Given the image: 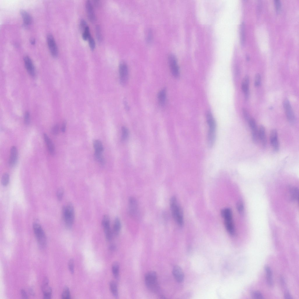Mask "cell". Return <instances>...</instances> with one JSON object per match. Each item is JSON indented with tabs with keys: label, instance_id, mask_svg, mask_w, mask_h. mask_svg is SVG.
<instances>
[{
	"label": "cell",
	"instance_id": "cell-8",
	"mask_svg": "<svg viewBox=\"0 0 299 299\" xmlns=\"http://www.w3.org/2000/svg\"><path fill=\"white\" fill-rule=\"evenodd\" d=\"M119 80L122 85H125L127 83L129 77V71L127 65L122 63L119 67Z\"/></svg>",
	"mask_w": 299,
	"mask_h": 299
},
{
	"label": "cell",
	"instance_id": "cell-35",
	"mask_svg": "<svg viewBox=\"0 0 299 299\" xmlns=\"http://www.w3.org/2000/svg\"><path fill=\"white\" fill-rule=\"evenodd\" d=\"M9 181V176L7 173H5L3 174L2 178V183L4 186L8 185Z\"/></svg>",
	"mask_w": 299,
	"mask_h": 299
},
{
	"label": "cell",
	"instance_id": "cell-24",
	"mask_svg": "<svg viewBox=\"0 0 299 299\" xmlns=\"http://www.w3.org/2000/svg\"><path fill=\"white\" fill-rule=\"evenodd\" d=\"M221 215L224 220L233 219L232 213L230 208L223 209L221 211Z\"/></svg>",
	"mask_w": 299,
	"mask_h": 299
},
{
	"label": "cell",
	"instance_id": "cell-21",
	"mask_svg": "<svg viewBox=\"0 0 299 299\" xmlns=\"http://www.w3.org/2000/svg\"><path fill=\"white\" fill-rule=\"evenodd\" d=\"M259 140L261 141L262 145L265 147L267 144V139L265 134V129L264 127L261 125L259 129Z\"/></svg>",
	"mask_w": 299,
	"mask_h": 299
},
{
	"label": "cell",
	"instance_id": "cell-30",
	"mask_svg": "<svg viewBox=\"0 0 299 299\" xmlns=\"http://www.w3.org/2000/svg\"><path fill=\"white\" fill-rule=\"evenodd\" d=\"M251 137L254 143H258L259 140L258 128L251 129Z\"/></svg>",
	"mask_w": 299,
	"mask_h": 299
},
{
	"label": "cell",
	"instance_id": "cell-34",
	"mask_svg": "<svg viewBox=\"0 0 299 299\" xmlns=\"http://www.w3.org/2000/svg\"><path fill=\"white\" fill-rule=\"evenodd\" d=\"M62 298L63 299H70L71 298L70 292L69 288L66 287L64 289L62 295Z\"/></svg>",
	"mask_w": 299,
	"mask_h": 299
},
{
	"label": "cell",
	"instance_id": "cell-44",
	"mask_svg": "<svg viewBox=\"0 0 299 299\" xmlns=\"http://www.w3.org/2000/svg\"><path fill=\"white\" fill-rule=\"evenodd\" d=\"M252 296L254 298L262 299L263 296L262 294L259 292L256 291L253 292L252 294Z\"/></svg>",
	"mask_w": 299,
	"mask_h": 299
},
{
	"label": "cell",
	"instance_id": "cell-28",
	"mask_svg": "<svg viewBox=\"0 0 299 299\" xmlns=\"http://www.w3.org/2000/svg\"><path fill=\"white\" fill-rule=\"evenodd\" d=\"M110 289L113 295L115 297L118 296V292L117 286L116 282L114 281H111L110 284Z\"/></svg>",
	"mask_w": 299,
	"mask_h": 299
},
{
	"label": "cell",
	"instance_id": "cell-46",
	"mask_svg": "<svg viewBox=\"0 0 299 299\" xmlns=\"http://www.w3.org/2000/svg\"><path fill=\"white\" fill-rule=\"evenodd\" d=\"M243 113L245 120L248 122L251 118L248 112L246 109L243 108Z\"/></svg>",
	"mask_w": 299,
	"mask_h": 299
},
{
	"label": "cell",
	"instance_id": "cell-56",
	"mask_svg": "<svg viewBox=\"0 0 299 299\" xmlns=\"http://www.w3.org/2000/svg\"><path fill=\"white\" fill-rule=\"evenodd\" d=\"M115 246L113 245H111L109 247L110 250L112 251H113L115 250Z\"/></svg>",
	"mask_w": 299,
	"mask_h": 299
},
{
	"label": "cell",
	"instance_id": "cell-33",
	"mask_svg": "<svg viewBox=\"0 0 299 299\" xmlns=\"http://www.w3.org/2000/svg\"><path fill=\"white\" fill-rule=\"evenodd\" d=\"M91 36L89 28L88 26H87L83 31L82 34V39L85 41L87 40Z\"/></svg>",
	"mask_w": 299,
	"mask_h": 299
},
{
	"label": "cell",
	"instance_id": "cell-48",
	"mask_svg": "<svg viewBox=\"0 0 299 299\" xmlns=\"http://www.w3.org/2000/svg\"><path fill=\"white\" fill-rule=\"evenodd\" d=\"M24 121L26 125H29L30 123V115L28 112L25 113L24 117Z\"/></svg>",
	"mask_w": 299,
	"mask_h": 299
},
{
	"label": "cell",
	"instance_id": "cell-10",
	"mask_svg": "<svg viewBox=\"0 0 299 299\" xmlns=\"http://www.w3.org/2000/svg\"><path fill=\"white\" fill-rule=\"evenodd\" d=\"M128 203L129 214L132 217H136L138 211V205L137 200L133 197H131L129 199Z\"/></svg>",
	"mask_w": 299,
	"mask_h": 299
},
{
	"label": "cell",
	"instance_id": "cell-42",
	"mask_svg": "<svg viewBox=\"0 0 299 299\" xmlns=\"http://www.w3.org/2000/svg\"><path fill=\"white\" fill-rule=\"evenodd\" d=\"M68 268L69 271L71 274L74 273V262L73 259H71L69 261L68 263Z\"/></svg>",
	"mask_w": 299,
	"mask_h": 299
},
{
	"label": "cell",
	"instance_id": "cell-12",
	"mask_svg": "<svg viewBox=\"0 0 299 299\" xmlns=\"http://www.w3.org/2000/svg\"><path fill=\"white\" fill-rule=\"evenodd\" d=\"M23 60L25 68L28 73L32 77H35V68L31 59L28 56H25L24 57Z\"/></svg>",
	"mask_w": 299,
	"mask_h": 299
},
{
	"label": "cell",
	"instance_id": "cell-5",
	"mask_svg": "<svg viewBox=\"0 0 299 299\" xmlns=\"http://www.w3.org/2000/svg\"><path fill=\"white\" fill-rule=\"evenodd\" d=\"M33 228L38 246L41 249H44L46 247L47 245V238L45 233L41 226L37 223L33 224Z\"/></svg>",
	"mask_w": 299,
	"mask_h": 299
},
{
	"label": "cell",
	"instance_id": "cell-43",
	"mask_svg": "<svg viewBox=\"0 0 299 299\" xmlns=\"http://www.w3.org/2000/svg\"><path fill=\"white\" fill-rule=\"evenodd\" d=\"M261 77L260 74L259 73L257 74L255 76V85L256 87L259 86L261 84Z\"/></svg>",
	"mask_w": 299,
	"mask_h": 299
},
{
	"label": "cell",
	"instance_id": "cell-31",
	"mask_svg": "<svg viewBox=\"0 0 299 299\" xmlns=\"http://www.w3.org/2000/svg\"><path fill=\"white\" fill-rule=\"evenodd\" d=\"M290 193L291 198L295 201H297L298 199V189L294 187H292L290 189Z\"/></svg>",
	"mask_w": 299,
	"mask_h": 299
},
{
	"label": "cell",
	"instance_id": "cell-22",
	"mask_svg": "<svg viewBox=\"0 0 299 299\" xmlns=\"http://www.w3.org/2000/svg\"><path fill=\"white\" fill-rule=\"evenodd\" d=\"M20 13L23 18L24 24L25 25H31L32 22V19L30 15L24 10H21Z\"/></svg>",
	"mask_w": 299,
	"mask_h": 299
},
{
	"label": "cell",
	"instance_id": "cell-50",
	"mask_svg": "<svg viewBox=\"0 0 299 299\" xmlns=\"http://www.w3.org/2000/svg\"><path fill=\"white\" fill-rule=\"evenodd\" d=\"M237 208L238 211L241 213L243 210V206L242 203L241 202H238L237 204Z\"/></svg>",
	"mask_w": 299,
	"mask_h": 299
},
{
	"label": "cell",
	"instance_id": "cell-52",
	"mask_svg": "<svg viewBox=\"0 0 299 299\" xmlns=\"http://www.w3.org/2000/svg\"><path fill=\"white\" fill-rule=\"evenodd\" d=\"M152 34L151 32H149L147 35V40L149 42H150L152 40Z\"/></svg>",
	"mask_w": 299,
	"mask_h": 299
},
{
	"label": "cell",
	"instance_id": "cell-15",
	"mask_svg": "<svg viewBox=\"0 0 299 299\" xmlns=\"http://www.w3.org/2000/svg\"><path fill=\"white\" fill-rule=\"evenodd\" d=\"M86 8L88 19L91 22H94L96 21V16L93 5L90 1H86Z\"/></svg>",
	"mask_w": 299,
	"mask_h": 299
},
{
	"label": "cell",
	"instance_id": "cell-40",
	"mask_svg": "<svg viewBox=\"0 0 299 299\" xmlns=\"http://www.w3.org/2000/svg\"><path fill=\"white\" fill-rule=\"evenodd\" d=\"M64 194V190L62 188H59L57 192V197L58 200L61 201L62 199Z\"/></svg>",
	"mask_w": 299,
	"mask_h": 299
},
{
	"label": "cell",
	"instance_id": "cell-2",
	"mask_svg": "<svg viewBox=\"0 0 299 299\" xmlns=\"http://www.w3.org/2000/svg\"><path fill=\"white\" fill-rule=\"evenodd\" d=\"M170 205L172 215L175 221L179 226H182L184 223L183 211L175 196L170 199Z\"/></svg>",
	"mask_w": 299,
	"mask_h": 299
},
{
	"label": "cell",
	"instance_id": "cell-6",
	"mask_svg": "<svg viewBox=\"0 0 299 299\" xmlns=\"http://www.w3.org/2000/svg\"><path fill=\"white\" fill-rule=\"evenodd\" d=\"M102 224L107 240L111 241L113 238V233L110 227V218L108 215L103 216Z\"/></svg>",
	"mask_w": 299,
	"mask_h": 299
},
{
	"label": "cell",
	"instance_id": "cell-55",
	"mask_svg": "<svg viewBox=\"0 0 299 299\" xmlns=\"http://www.w3.org/2000/svg\"><path fill=\"white\" fill-rule=\"evenodd\" d=\"M29 293L30 294L33 296H34L35 294L34 290L32 288H30L29 290Z\"/></svg>",
	"mask_w": 299,
	"mask_h": 299
},
{
	"label": "cell",
	"instance_id": "cell-20",
	"mask_svg": "<svg viewBox=\"0 0 299 299\" xmlns=\"http://www.w3.org/2000/svg\"><path fill=\"white\" fill-rule=\"evenodd\" d=\"M249 78L248 76L244 78L242 84V88L245 95L246 99L247 98L249 95Z\"/></svg>",
	"mask_w": 299,
	"mask_h": 299
},
{
	"label": "cell",
	"instance_id": "cell-7",
	"mask_svg": "<svg viewBox=\"0 0 299 299\" xmlns=\"http://www.w3.org/2000/svg\"><path fill=\"white\" fill-rule=\"evenodd\" d=\"M168 62L171 71L173 76L176 78L180 76V71L178 64L177 59L173 54H170L168 58Z\"/></svg>",
	"mask_w": 299,
	"mask_h": 299
},
{
	"label": "cell",
	"instance_id": "cell-17",
	"mask_svg": "<svg viewBox=\"0 0 299 299\" xmlns=\"http://www.w3.org/2000/svg\"><path fill=\"white\" fill-rule=\"evenodd\" d=\"M167 92L165 88L161 90L158 94V98L160 105L162 107L165 105L166 100Z\"/></svg>",
	"mask_w": 299,
	"mask_h": 299
},
{
	"label": "cell",
	"instance_id": "cell-53",
	"mask_svg": "<svg viewBox=\"0 0 299 299\" xmlns=\"http://www.w3.org/2000/svg\"><path fill=\"white\" fill-rule=\"evenodd\" d=\"M285 297L286 299H292V298L289 292H287L285 294Z\"/></svg>",
	"mask_w": 299,
	"mask_h": 299
},
{
	"label": "cell",
	"instance_id": "cell-57",
	"mask_svg": "<svg viewBox=\"0 0 299 299\" xmlns=\"http://www.w3.org/2000/svg\"><path fill=\"white\" fill-rule=\"evenodd\" d=\"M35 40H34L32 39L31 40V42L32 44H35Z\"/></svg>",
	"mask_w": 299,
	"mask_h": 299
},
{
	"label": "cell",
	"instance_id": "cell-49",
	"mask_svg": "<svg viewBox=\"0 0 299 299\" xmlns=\"http://www.w3.org/2000/svg\"><path fill=\"white\" fill-rule=\"evenodd\" d=\"M87 26L86 21L84 19H82L80 23V27L82 30L83 31Z\"/></svg>",
	"mask_w": 299,
	"mask_h": 299
},
{
	"label": "cell",
	"instance_id": "cell-54",
	"mask_svg": "<svg viewBox=\"0 0 299 299\" xmlns=\"http://www.w3.org/2000/svg\"><path fill=\"white\" fill-rule=\"evenodd\" d=\"M66 122H64L63 124L62 128V131L63 132H64L66 130Z\"/></svg>",
	"mask_w": 299,
	"mask_h": 299
},
{
	"label": "cell",
	"instance_id": "cell-26",
	"mask_svg": "<svg viewBox=\"0 0 299 299\" xmlns=\"http://www.w3.org/2000/svg\"><path fill=\"white\" fill-rule=\"evenodd\" d=\"M265 270L266 274L267 282L269 286L272 287L273 286L272 278V273L270 268L268 266L265 267Z\"/></svg>",
	"mask_w": 299,
	"mask_h": 299
},
{
	"label": "cell",
	"instance_id": "cell-32",
	"mask_svg": "<svg viewBox=\"0 0 299 299\" xmlns=\"http://www.w3.org/2000/svg\"><path fill=\"white\" fill-rule=\"evenodd\" d=\"M95 157L96 160L99 162L101 165H103L105 164V160L102 154V153L95 152Z\"/></svg>",
	"mask_w": 299,
	"mask_h": 299
},
{
	"label": "cell",
	"instance_id": "cell-45",
	"mask_svg": "<svg viewBox=\"0 0 299 299\" xmlns=\"http://www.w3.org/2000/svg\"><path fill=\"white\" fill-rule=\"evenodd\" d=\"M59 131V127L58 125H54L52 128L51 133L53 135H56Z\"/></svg>",
	"mask_w": 299,
	"mask_h": 299
},
{
	"label": "cell",
	"instance_id": "cell-38",
	"mask_svg": "<svg viewBox=\"0 0 299 299\" xmlns=\"http://www.w3.org/2000/svg\"><path fill=\"white\" fill-rule=\"evenodd\" d=\"M241 28V42L242 45H243L245 42V25L243 22L242 23Z\"/></svg>",
	"mask_w": 299,
	"mask_h": 299
},
{
	"label": "cell",
	"instance_id": "cell-36",
	"mask_svg": "<svg viewBox=\"0 0 299 299\" xmlns=\"http://www.w3.org/2000/svg\"><path fill=\"white\" fill-rule=\"evenodd\" d=\"M122 140L125 141L127 139L129 136V131L128 129L125 127H123L122 128Z\"/></svg>",
	"mask_w": 299,
	"mask_h": 299
},
{
	"label": "cell",
	"instance_id": "cell-16",
	"mask_svg": "<svg viewBox=\"0 0 299 299\" xmlns=\"http://www.w3.org/2000/svg\"><path fill=\"white\" fill-rule=\"evenodd\" d=\"M18 154L17 148L15 146H12L10 151V157L9 161V164L11 167L15 166L18 160Z\"/></svg>",
	"mask_w": 299,
	"mask_h": 299
},
{
	"label": "cell",
	"instance_id": "cell-14",
	"mask_svg": "<svg viewBox=\"0 0 299 299\" xmlns=\"http://www.w3.org/2000/svg\"><path fill=\"white\" fill-rule=\"evenodd\" d=\"M173 276L176 281L179 283L182 282L184 280V275L181 267L178 265H175L172 270Z\"/></svg>",
	"mask_w": 299,
	"mask_h": 299
},
{
	"label": "cell",
	"instance_id": "cell-4",
	"mask_svg": "<svg viewBox=\"0 0 299 299\" xmlns=\"http://www.w3.org/2000/svg\"><path fill=\"white\" fill-rule=\"evenodd\" d=\"M62 214L65 225L68 229H71L73 226L74 219V212L72 205L69 203L63 207Z\"/></svg>",
	"mask_w": 299,
	"mask_h": 299
},
{
	"label": "cell",
	"instance_id": "cell-51",
	"mask_svg": "<svg viewBox=\"0 0 299 299\" xmlns=\"http://www.w3.org/2000/svg\"><path fill=\"white\" fill-rule=\"evenodd\" d=\"M21 295L23 298H28V295L26 291L23 289H22L20 291Z\"/></svg>",
	"mask_w": 299,
	"mask_h": 299
},
{
	"label": "cell",
	"instance_id": "cell-25",
	"mask_svg": "<svg viewBox=\"0 0 299 299\" xmlns=\"http://www.w3.org/2000/svg\"><path fill=\"white\" fill-rule=\"evenodd\" d=\"M287 119L289 122L293 123L295 120V117L292 107L285 109Z\"/></svg>",
	"mask_w": 299,
	"mask_h": 299
},
{
	"label": "cell",
	"instance_id": "cell-9",
	"mask_svg": "<svg viewBox=\"0 0 299 299\" xmlns=\"http://www.w3.org/2000/svg\"><path fill=\"white\" fill-rule=\"evenodd\" d=\"M47 40L51 54L53 57H57L58 54V49L54 39L51 34H49L48 35Z\"/></svg>",
	"mask_w": 299,
	"mask_h": 299
},
{
	"label": "cell",
	"instance_id": "cell-27",
	"mask_svg": "<svg viewBox=\"0 0 299 299\" xmlns=\"http://www.w3.org/2000/svg\"><path fill=\"white\" fill-rule=\"evenodd\" d=\"M93 144L95 152L102 153L103 152V145L100 141L95 140L93 142Z\"/></svg>",
	"mask_w": 299,
	"mask_h": 299
},
{
	"label": "cell",
	"instance_id": "cell-47",
	"mask_svg": "<svg viewBox=\"0 0 299 299\" xmlns=\"http://www.w3.org/2000/svg\"><path fill=\"white\" fill-rule=\"evenodd\" d=\"M275 4L276 11L279 12L280 11L281 7V3L279 0H275Z\"/></svg>",
	"mask_w": 299,
	"mask_h": 299
},
{
	"label": "cell",
	"instance_id": "cell-39",
	"mask_svg": "<svg viewBox=\"0 0 299 299\" xmlns=\"http://www.w3.org/2000/svg\"><path fill=\"white\" fill-rule=\"evenodd\" d=\"M90 48L92 50H94L96 47V43L95 40L91 35L89 37L88 40Z\"/></svg>",
	"mask_w": 299,
	"mask_h": 299
},
{
	"label": "cell",
	"instance_id": "cell-1",
	"mask_svg": "<svg viewBox=\"0 0 299 299\" xmlns=\"http://www.w3.org/2000/svg\"><path fill=\"white\" fill-rule=\"evenodd\" d=\"M206 118L208 126L207 143L208 147H211L213 146L215 140L216 124L215 119L210 112H207Z\"/></svg>",
	"mask_w": 299,
	"mask_h": 299
},
{
	"label": "cell",
	"instance_id": "cell-19",
	"mask_svg": "<svg viewBox=\"0 0 299 299\" xmlns=\"http://www.w3.org/2000/svg\"><path fill=\"white\" fill-rule=\"evenodd\" d=\"M224 225L227 230L230 234L234 235L235 234V228L233 219L224 220Z\"/></svg>",
	"mask_w": 299,
	"mask_h": 299
},
{
	"label": "cell",
	"instance_id": "cell-23",
	"mask_svg": "<svg viewBox=\"0 0 299 299\" xmlns=\"http://www.w3.org/2000/svg\"><path fill=\"white\" fill-rule=\"evenodd\" d=\"M121 224L120 219L118 218H115L114 224L113 233L115 236H117L121 230Z\"/></svg>",
	"mask_w": 299,
	"mask_h": 299
},
{
	"label": "cell",
	"instance_id": "cell-11",
	"mask_svg": "<svg viewBox=\"0 0 299 299\" xmlns=\"http://www.w3.org/2000/svg\"><path fill=\"white\" fill-rule=\"evenodd\" d=\"M49 281L47 278L44 279L42 286V290L44 299H49L51 298L52 290L49 286Z\"/></svg>",
	"mask_w": 299,
	"mask_h": 299
},
{
	"label": "cell",
	"instance_id": "cell-3",
	"mask_svg": "<svg viewBox=\"0 0 299 299\" xmlns=\"http://www.w3.org/2000/svg\"><path fill=\"white\" fill-rule=\"evenodd\" d=\"M145 282L147 288L151 292L157 293L159 291L157 276L155 272L151 271L147 273L145 276Z\"/></svg>",
	"mask_w": 299,
	"mask_h": 299
},
{
	"label": "cell",
	"instance_id": "cell-18",
	"mask_svg": "<svg viewBox=\"0 0 299 299\" xmlns=\"http://www.w3.org/2000/svg\"><path fill=\"white\" fill-rule=\"evenodd\" d=\"M44 138L49 152L51 155H53L55 153V147L52 141L46 133L44 134Z\"/></svg>",
	"mask_w": 299,
	"mask_h": 299
},
{
	"label": "cell",
	"instance_id": "cell-41",
	"mask_svg": "<svg viewBox=\"0 0 299 299\" xmlns=\"http://www.w3.org/2000/svg\"><path fill=\"white\" fill-rule=\"evenodd\" d=\"M248 122L251 130L257 127L256 121L254 118L251 117Z\"/></svg>",
	"mask_w": 299,
	"mask_h": 299
},
{
	"label": "cell",
	"instance_id": "cell-29",
	"mask_svg": "<svg viewBox=\"0 0 299 299\" xmlns=\"http://www.w3.org/2000/svg\"><path fill=\"white\" fill-rule=\"evenodd\" d=\"M112 272L114 277L117 279L119 274V266L118 263L115 262L113 263L112 267Z\"/></svg>",
	"mask_w": 299,
	"mask_h": 299
},
{
	"label": "cell",
	"instance_id": "cell-13",
	"mask_svg": "<svg viewBox=\"0 0 299 299\" xmlns=\"http://www.w3.org/2000/svg\"><path fill=\"white\" fill-rule=\"evenodd\" d=\"M270 141L271 144L274 150L276 152L279 151L280 144L278 139V134L276 130H272L271 133Z\"/></svg>",
	"mask_w": 299,
	"mask_h": 299
},
{
	"label": "cell",
	"instance_id": "cell-37",
	"mask_svg": "<svg viewBox=\"0 0 299 299\" xmlns=\"http://www.w3.org/2000/svg\"><path fill=\"white\" fill-rule=\"evenodd\" d=\"M95 29L97 38L98 41L100 42L102 41V37L100 26L99 25H97Z\"/></svg>",
	"mask_w": 299,
	"mask_h": 299
}]
</instances>
